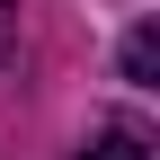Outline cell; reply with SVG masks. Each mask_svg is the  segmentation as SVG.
Instances as JSON below:
<instances>
[{
    "label": "cell",
    "instance_id": "obj_1",
    "mask_svg": "<svg viewBox=\"0 0 160 160\" xmlns=\"http://www.w3.org/2000/svg\"><path fill=\"white\" fill-rule=\"evenodd\" d=\"M80 160H151V142H142V125H98L80 142Z\"/></svg>",
    "mask_w": 160,
    "mask_h": 160
},
{
    "label": "cell",
    "instance_id": "obj_2",
    "mask_svg": "<svg viewBox=\"0 0 160 160\" xmlns=\"http://www.w3.org/2000/svg\"><path fill=\"white\" fill-rule=\"evenodd\" d=\"M125 80H133V89H160V36H151V27L125 36Z\"/></svg>",
    "mask_w": 160,
    "mask_h": 160
},
{
    "label": "cell",
    "instance_id": "obj_3",
    "mask_svg": "<svg viewBox=\"0 0 160 160\" xmlns=\"http://www.w3.org/2000/svg\"><path fill=\"white\" fill-rule=\"evenodd\" d=\"M18 53V0H0V62Z\"/></svg>",
    "mask_w": 160,
    "mask_h": 160
}]
</instances>
